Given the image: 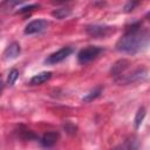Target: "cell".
<instances>
[{"label": "cell", "mask_w": 150, "mask_h": 150, "mask_svg": "<svg viewBox=\"0 0 150 150\" xmlns=\"http://www.w3.org/2000/svg\"><path fill=\"white\" fill-rule=\"evenodd\" d=\"M149 41L148 30H141V22L132 23L125 30V34L117 41L116 49L127 54H135L142 50Z\"/></svg>", "instance_id": "1"}, {"label": "cell", "mask_w": 150, "mask_h": 150, "mask_svg": "<svg viewBox=\"0 0 150 150\" xmlns=\"http://www.w3.org/2000/svg\"><path fill=\"white\" fill-rule=\"evenodd\" d=\"M146 75H148V70L145 68H138L128 75H121L116 77L115 81L120 84H130V83H136L145 80Z\"/></svg>", "instance_id": "2"}, {"label": "cell", "mask_w": 150, "mask_h": 150, "mask_svg": "<svg viewBox=\"0 0 150 150\" xmlns=\"http://www.w3.org/2000/svg\"><path fill=\"white\" fill-rule=\"evenodd\" d=\"M102 52V48L97 47V46H88L87 48H83L77 54V61L81 64H86L89 63L90 61H93L100 53Z\"/></svg>", "instance_id": "3"}, {"label": "cell", "mask_w": 150, "mask_h": 150, "mask_svg": "<svg viewBox=\"0 0 150 150\" xmlns=\"http://www.w3.org/2000/svg\"><path fill=\"white\" fill-rule=\"evenodd\" d=\"M86 32L91 38L100 39V38H105L111 33H114V27L102 26V25H90L86 27Z\"/></svg>", "instance_id": "4"}, {"label": "cell", "mask_w": 150, "mask_h": 150, "mask_svg": "<svg viewBox=\"0 0 150 150\" xmlns=\"http://www.w3.org/2000/svg\"><path fill=\"white\" fill-rule=\"evenodd\" d=\"M71 53H73V48L71 47H63V48L56 50L55 53L50 54L49 56H47V59L45 60V63H47V64H56V63L66 60Z\"/></svg>", "instance_id": "5"}, {"label": "cell", "mask_w": 150, "mask_h": 150, "mask_svg": "<svg viewBox=\"0 0 150 150\" xmlns=\"http://www.w3.org/2000/svg\"><path fill=\"white\" fill-rule=\"evenodd\" d=\"M48 27V22L43 19H38V20H33L32 22H29L26 28H25V34L27 35H32V34H36L40 33L42 30H45Z\"/></svg>", "instance_id": "6"}, {"label": "cell", "mask_w": 150, "mask_h": 150, "mask_svg": "<svg viewBox=\"0 0 150 150\" xmlns=\"http://www.w3.org/2000/svg\"><path fill=\"white\" fill-rule=\"evenodd\" d=\"M129 64H130V62H129L128 60L121 59V60L116 61V62L112 64V67H111V69H110V74H111L112 76H115V77H118V76H121L122 73L129 67Z\"/></svg>", "instance_id": "7"}, {"label": "cell", "mask_w": 150, "mask_h": 150, "mask_svg": "<svg viewBox=\"0 0 150 150\" xmlns=\"http://www.w3.org/2000/svg\"><path fill=\"white\" fill-rule=\"evenodd\" d=\"M21 52V47L18 42H12L11 45L7 46V48L5 49L4 52V59L6 60H13V59H16L19 56Z\"/></svg>", "instance_id": "8"}, {"label": "cell", "mask_w": 150, "mask_h": 150, "mask_svg": "<svg viewBox=\"0 0 150 150\" xmlns=\"http://www.w3.org/2000/svg\"><path fill=\"white\" fill-rule=\"evenodd\" d=\"M50 77H52V71H42V73L34 75L29 80V84L30 86H40V84L47 82Z\"/></svg>", "instance_id": "9"}, {"label": "cell", "mask_w": 150, "mask_h": 150, "mask_svg": "<svg viewBox=\"0 0 150 150\" xmlns=\"http://www.w3.org/2000/svg\"><path fill=\"white\" fill-rule=\"evenodd\" d=\"M57 138H59V134H57V132H55V131H49V132H47V134H45V135L42 136V138H41V144H42L45 148H50V146H53V145L56 143Z\"/></svg>", "instance_id": "10"}, {"label": "cell", "mask_w": 150, "mask_h": 150, "mask_svg": "<svg viewBox=\"0 0 150 150\" xmlns=\"http://www.w3.org/2000/svg\"><path fill=\"white\" fill-rule=\"evenodd\" d=\"M70 14H71V9L68 7H60V8H56L52 12V15L59 20H62V19L69 16Z\"/></svg>", "instance_id": "11"}, {"label": "cell", "mask_w": 150, "mask_h": 150, "mask_svg": "<svg viewBox=\"0 0 150 150\" xmlns=\"http://www.w3.org/2000/svg\"><path fill=\"white\" fill-rule=\"evenodd\" d=\"M101 93H102V88H101V87H97V88L93 89L91 91H89L88 94H86V96H83L82 101H83L84 103L91 102V101H94L95 98H97V97L101 95Z\"/></svg>", "instance_id": "12"}, {"label": "cell", "mask_w": 150, "mask_h": 150, "mask_svg": "<svg viewBox=\"0 0 150 150\" xmlns=\"http://www.w3.org/2000/svg\"><path fill=\"white\" fill-rule=\"evenodd\" d=\"M144 117H145V108H144V107H141V108L137 110L136 116H135V121H134L136 129H138V128L141 127V124H142Z\"/></svg>", "instance_id": "13"}, {"label": "cell", "mask_w": 150, "mask_h": 150, "mask_svg": "<svg viewBox=\"0 0 150 150\" xmlns=\"http://www.w3.org/2000/svg\"><path fill=\"white\" fill-rule=\"evenodd\" d=\"M19 77V70L18 69H12L8 74V77H7V83L9 86H13L15 83V81L18 80Z\"/></svg>", "instance_id": "14"}, {"label": "cell", "mask_w": 150, "mask_h": 150, "mask_svg": "<svg viewBox=\"0 0 150 150\" xmlns=\"http://www.w3.org/2000/svg\"><path fill=\"white\" fill-rule=\"evenodd\" d=\"M21 2L20 1H5V2H2L1 5H0V8L1 9H4V11H6V9H12L14 6H18V5H20Z\"/></svg>", "instance_id": "15"}, {"label": "cell", "mask_w": 150, "mask_h": 150, "mask_svg": "<svg viewBox=\"0 0 150 150\" xmlns=\"http://www.w3.org/2000/svg\"><path fill=\"white\" fill-rule=\"evenodd\" d=\"M39 7V5H28V6H26V7H22V8H20L16 13H25V12H28V11H32V9H34V8H38Z\"/></svg>", "instance_id": "16"}, {"label": "cell", "mask_w": 150, "mask_h": 150, "mask_svg": "<svg viewBox=\"0 0 150 150\" xmlns=\"http://www.w3.org/2000/svg\"><path fill=\"white\" fill-rule=\"evenodd\" d=\"M138 5V2H128L125 6H124V11L125 12H130V11H132L134 8H135V6H137Z\"/></svg>", "instance_id": "17"}, {"label": "cell", "mask_w": 150, "mask_h": 150, "mask_svg": "<svg viewBox=\"0 0 150 150\" xmlns=\"http://www.w3.org/2000/svg\"><path fill=\"white\" fill-rule=\"evenodd\" d=\"M2 88H4V86H2V83H1V81H0V94H1V90H2Z\"/></svg>", "instance_id": "18"}, {"label": "cell", "mask_w": 150, "mask_h": 150, "mask_svg": "<svg viewBox=\"0 0 150 150\" xmlns=\"http://www.w3.org/2000/svg\"><path fill=\"white\" fill-rule=\"evenodd\" d=\"M115 150H123V149H115Z\"/></svg>", "instance_id": "19"}]
</instances>
